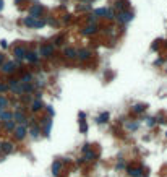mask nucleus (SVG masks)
<instances>
[{
    "instance_id": "nucleus-17",
    "label": "nucleus",
    "mask_w": 167,
    "mask_h": 177,
    "mask_svg": "<svg viewBox=\"0 0 167 177\" xmlns=\"http://www.w3.org/2000/svg\"><path fill=\"white\" fill-rule=\"evenodd\" d=\"M28 133L31 135V138H39V135H41V128L37 125H34V127H29V130H28Z\"/></svg>"
},
{
    "instance_id": "nucleus-28",
    "label": "nucleus",
    "mask_w": 167,
    "mask_h": 177,
    "mask_svg": "<svg viewBox=\"0 0 167 177\" xmlns=\"http://www.w3.org/2000/svg\"><path fill=\"white\" fill-rule=\"evenodd\" d=\"M80 132H81V133H86V132H88L86 120H80Z\"/></svg>"
},
{
    "instance_id": "nucleus-9",
    "label": "nucleus",
    "mask_w": 167,
    "mask_h": 177,
    "mask_svg": "<svg viewBox=\"0 0 167 177\" xmlns=\"http://www.w3.org/2000/svg\"><path fill=\"white\" fill-rule=\"evenodd\" d=\"M96 31H97V23H89L84 29L81 31V34L83 36H91V34H94Z\"/></svg>"
},
{
    "instance_id": "nucleus-20",
    "label": "nucleus",
    "mask_w": 167,
    "mask_h": 177,
    "mask_svg": "<svg viewBox=\"0 0 167 177\" xmlns=\"http://www.w3.org/2000/svg\"><path fill=\"white\" fill-rule=\"evenodd\" d=\"M8 106H10V101H8V98H5L3 94H0V107H2V109H7Z\"/></svg>"
},
{
    "instance_id": "nucleus-16",
    "label": "nucleus",
    "mask_w": 167,
    "mask_h": 177,
    "mask_svg": "<svg viewBox=\"0 0 167 177\" xmlns=\"http://www.w3.org/2000/svg\"><path fill=\"white\" fill-rule=\"evenodd\" d=\"M0 120L3 122H10V120H13V112H10V111H2V114H0Z\"/></svg>"
},
{
    "instance_id": "nucleus-35",
    "label": "nucleus",
    "mask_w": 167,
    "mask_h": 177,
    "mask_svg": "<svg viewBox=\"0 0 167 177\" xmlns=\"http://www.w3.org/2000/svg\"><path fill=\"white\" fill-rule=\"evenodd\" d=\"M47 107V112H49V117H52V116H54V107H52V106H46Z\"/></svg>"
},
{
    "instance_id": "nucleus-22",
    "label": "nucleus",
    "mask_w": 167,
    "mask_h": 177,
    "mask_svg": "<svg viewBox=\"0 0 167 177\" xmlns=\"http://www.w3.org/2000/svg\"><path fill=\"white\" fill-rule=\"evenodd\" d=\"M33 81H34V76L31 73H25L23 78H21V83H33Z\"/></svg>"
},
{
    "instance_id": "nucleus-39",
    "label": "nucleus",
    "mask_w": 167,
    "mask_h": 177,
    "mask_svg": "<svg viewBox=\"0 0 167 177\" xmlns=\"http://www.w3.org/2000/svg\"><path fill=\"white\" fill-rule=\"evenodd\" d=\"M21 2H23V0H15V3H21Z\"/></svg>"
},
{
    "instance_id": "nucleus-12",
    "label": "nucleus",
    "mask_w": 167,
    "mask_h": 177,
    "mask_svg": "<svg viewBox=\"0 0 167 177\" xmlns=\"http://www.w3.org/2000/svg\"><path fill=\"white\" fill-rule=\"evenodd\" d=\"M41 109H44V102H42V99H34V101L31 102V111L33 112H39Z\"/></svg>"
},
{
    "instance_id": "nucleus-27",
    "label": "nucleus",
    "mask_w": 167,
    "mask_h": 177,
    "mask_svg": "<svg viewBox=\"0 0 167 177\" xmlns=\"http://www.w3.org/2000/svg\"><path fill=\"white\" fill-rule=\"evenodd\" d=\"M125 127H127V130H136L138 124H136V122H127V124H125Z\"/></svg>"
},
{
    "instance_id": "nucleus-29",
    "label": "nucleus",
    "mask_w": 167,
    "mask_h": 177,
    "mask_svg": "<svg viewBox=\"0 0 167 177\" xmlns=\"http://www.w3.org/2000/svg\"><path fill=\"white\" fill-rule=\"evenodd\" d=\"M34 86H36V88H42V86H44V80H42L41 76H39V78H36V80H34Z\"/></svg>"
},
{
    "instance_id": "nucleus-4",
    "label": "nucleus",
    "mask_w": 167,
    "mask_h": 177,
    "mask_svg": "<svg viewBox=\"0 0 167 177\" xmlns=\"http://www.w3.org/2000/svg\"><path fill=\"white\" fill-rule=\"evenodd\" d=\"M41 125L44 127V135L49 137V135H51V128H52V125H54L52 117H46V119H42V120H41Z\"/></svg>"
},
{
    "instance_id": "nucleus-32",
    "label": "nucleus",
    "mask_w": 167,
    "mask_h": 177,
    "mask_svg": "<svg viewBox=\"0 0 167 177\" xmlns=\"http://www.w3.org/2000/svg\"><path fill=\"white\" fill-rule=\"evenodd\" d=\"M88 20H89V23H96V21H97V16L94 15V13H91V15L88 16Z\"/></svg>"
},
{
    "instance_id": "nucleus-15",
    "label": "nucleus",
    "mask_w": 167,
    "mask_h": 177,
    "mask_svg": "<svg viewBox=\"0 0 167 177\" xmlns=\"http://www.w3.org/2000/svg\"><path fill=\"white\" fill-rule=\"evenodd\" d=\"M109 11H110V8H107V7H102V8H96V10L92 11L96 16H104V18H107L109 16Z\"/></svg>"
},
{
    "instance_id": "nucleus-3",
    "label": "nucleus",
    "mask_w": 167,
    "mask_h": 177,
    "mask_svg": "<svg viewBox=\"0 0 167 177\" xmlns=\"http://www.w3.org/2000/svg\"><path fill=\"white\" fill-rule=\"evenodd\" d=\"M54 51H55V46H54V44H44V46L39 47L37 54H39V57H51L52 54H54Z\"/></svg>"
},
{
    "instance_id": "nucleus-8",
    "label": "nucleus",
    "mask_w": 167,
    "mask_h": 177,
    "mask_svg": "<svg viewBox=\"0 0 167 177\" xmlns=\"http://www.w3.org/2000/svg\"><path fill=\"white\" fill-rule=\"evenodd\" d=\"M16 70V63L15 62H5V63H3V65H2V71H3V73H8V75H10V73H13V71Z\"/></svg>"
},
{
    "instance_id": "nucleus-38",
    "label": "nucleus",
    "mask_w": 167,
    "mask_h": 177,
    "mask_svg": "<svg viewBox=\"0 0 167 177\" xmlns=\"http://www.w3.org/2000/svg\"><path fill=\"white\" fill-rule=\"evenodd\" d=\"M3 10V0H0V11Z\"/></svg>"
},
{
    "instance_id": "nucleus-10",
    "label": "nucleus",
    "mask_w": 167,
    "mask_h": 177,
    "mask_svg": "<svg viewBox=\"0 0 167 177\" xmlns=\"http://www.w3.org/2000/svg\"><path fill=\"white\" fill-rule=\"evenodd\" d=\"M26 62H29V63H37L39 62V54L37 52H26V57H25Z\"/></svg>"
},
{
    "instance_id": "nucleus-37",
    "label": "nucleus",
    "mask_w": 167,
    "mask_h": 177,
    "mask_svg": "<svg viewBox=\"0 0 167 177\" xmlns=\"http://www.w3.org/2000/svg\"><path fill=\"white\" fill-rule=\"evenodd\" d=\"M3 60H5V59H3V55H2V54H0V67H2V65H3V63H5V62H3Z\"/></svg>"
},
{
    "instance_id": "nucleus-13",
    "label": "nucleus",
    "mask_w": 167,
    "mask_h": 177,
    "mask_svg": "<svg viewBox=\"0 0 167 177\" xmlns=\"http://www.w3.org/2000/svg\"><path fill=\"white\" fill-rule=\"evenodd\" d=\"M91 55H92V52L88 51V49H80L78 51V59L80 60H88V59H91Z\"/></svg>"
},
{
    "instance_id": "nucleus-40",
    "label": "nucleus",
    "mask_w": 167,
    "mask_h": 177,
    "mask_svg": "<svg viewBox=\"0 0 167 177\" xmlns=\"http://www.w3.org/2000/svg\"><path fill=\"white\" fill-rule=\"evenodd\" d=\"M2 111H5V109H2V107H0V114H2Z\"/></svg>"
},
{
    "instance_id": "nucleus-18",
    "label": "nucleus",
    "mask_w": 167,
    "mask_h": 177,
    "mask_svg": "<svg viewBox=\"0 0 167 177\" xmlns=\"http://www.w3.org/2000/svg\"><path fill=\"white\" fill-rule=\"evenodd\" d=\"M13 143H10V142H5V143H2V151L5 153V154H10L11 151H13Z\"/></svg>"
},
{
    "instance_id": "nucleus-21",
    "label": "nucleus",
    "mask_w": 167,
    "mask_h": 177,
    "mask_svg": "<svg viewBox=\"0 0 167 177\" xmlns=\"http://www.w3.org/2000/svg\"><path fill=\"white\" fill-rule=\"evenodd\" d=\"M107 120H109V112H102L101 116L96 119L97 124H104V122H107Z\"/></svg>"
},
{
    "instance_id": "nucleus-33",
    "label": "nucleus",
    "mask_w": 167,
    "mask_h": 177,
    "mask_svg": "<svg viewBox=\"0 0 167 177\" xmlns=\"http://www.w3.org/2000/svg\"><path fill=\"white\" fill-rule=\"evenodd\" d=\"M146 124H148V125H149V127H152V125H154V124H156V119H152V117H149V119H148V120H146Z\"/></svg>"
},
{
    "instance_id": "nucleus-23",
    "label": "nucleus",
    "mask_w": 167,
    "mask_h": 177,
    "mask_svg": "<svg viewBox=\"0 0 167 177\" xmlns=\"http://www.w3.org/2000/svg\"><path fill=\"white\" fill-rule=\"evenodd\" d=\"M132 109H133V112L140 114V112H144V111H146V106H144V104H135Z\"/></svg>"
},
{
    "instance_id": "nucleus-19",
    "label": "nucleus",
    "mask_w": 167,
    "mask_h": 177,
    "mask_svg": "<svg viewBox=\"0 0 167 177\" xmlns=\"http://www.w3.org/2000/svg\"><path fill=\"white\" fill-rule=\"evenodd\" d=\"M60 169H62V162L60 161H55L54 164H52V174H54V176H59V174H60Z\"/></svg>"
},
{
    "instance_id": "nucleus-2",
    "label": "nucleus",
    "mask_w": 167,
    "mask_h": 177,
    "mask_svg": "<svg viewBox=\"0 0 167 177\" xmlns=\"http://www.w3.org/2000/svg\"><path fill=\"white\" fill-rule=\"evenodd\" d=\"M115 18H117V21H118V23H122V25H127V23H130V21L133 20V13H132V11H128V10L118 11Z\"/></svg>"
},
{
    "instance_id": "nucleus-26",
    "label": "nucleus",
    "mask_w": 167,
    "mask_h": 177,
    "mask_svg": "<svg viewBox=\"0 0 167 177\" xmlns=\"http://www.w3.org/2000/svg\"><path fill=\"white\" fill-rule=\"evenodd\" d=\"M94 158H96V154H94L92 151H86V153H84V158H83V159H84V161H92Z\"/></svg>"
},
{
    "instance_id": "nucleus-25",
    "label": "nucleus",
    "mask_w": 167,
    "mask_h": 177,
    "mask_svg": "<svg viewBox=\"0 0 167 177\" xmlns=\"http://www.w3.org/2000/svg\"><path fill=\"white\" fill-rule=\"evenodd\" d=\"M141 169H130V171H128V174H130V176L132 177H141Z\"/></svg>"
},
{
    "instance_id": "nucleus-30",
    "label": "nucleus",
    "mask_w": 167,
    "mask_h": 177,
    "mask_svg": "<svg viewBox=\"0 0 167 177\" xmlns=\"http://www.w3.org/2000/svg\"><path fill=\"white\" fill-rule=\"evenodd\" d=\"M21 99H23V102H33L34 99H33V96H29V94H23L21 96Z\"/></svg>"
},
{
    "instance_id": "nucleus-5",
    "label": "nucleus",
    "mask_w": 167,
    "mask_h": 177,
    "mask_svg": "<svg viewBox=\"0 0 167 177\" xmlns=\"http://www.w3.org/2000/svg\"><path fill=\"white\" fill-rule=\"evenodd\" d=\"M13 120L16 122V125H26V119L25 114H23V111H15L13 112Z\"/></svg>"
},
{
    "instance_id": "nucleus-14",
    "label": "nucleus",
    "mask_w": 167,
    "mask_h": 177,
    "mask_svg": "<svg viewBox=\"0 0 167 177\" xmlns=\"http://www.w3.org/2000/svg\"><path fill=\"white\" fill-rule=\"evenodd\" d=\"M41 11H42V7L41 5H33L29 7V16H34V18H39Z\"/></svg>"
},
{
    "instance_id": "nucleus-36",
    "label": "nucleus",
    "mask_w": 167,
    "mask_h": 177,
    "mask_svg": "<svg viewBox=\"0 0 167 177\" xmlns=\"http://www.w3.org/2000/svg\"><path fill=\"white\" fill-rule=\"evenodd\" d=\"M0 46H2V49H5L8 44H7V41H0Z\"/></svg>"
},
{
    "instance_id": "nucleus-1",
    "label": "nucleus",
    "mask_w": 167,
    "mask_h": 177,
    "mask_svg": "<svg viewBox=\"0 0 167 177\" xmlns=\"http://www.w3.org/2000/svg\"><path fill=\"white\" fill-rule=\"evenodd\" d=\"M25 25L29 26V28H44L46 21L44 20H37L34 16H26L25 18Z\"/></svg>"
},
{
    "instance_id": "nucleus-7",
    "label": "nucleus",
    "mask_w": 167,
    "mask_h": 177,
    "mask_svg": "<svg viewBox=\"0 0 167 177\" xmlns=\"http://www.w3.org/2000/svg\"><path fill=\"white\" fill-rule=\"evenodd\" d=\"M26 133H28V127L26 125H16L15 128V138L16 140H23L26 137Z\"/></svg>"
},
{
    "instance_id": "nucleus-6",
    "label": "nucleus",
    "mask_w": 167,
    "mask_h": 177,
    "mask_svg": "<svg viewBox=\"0 0 167 177\" xmlns=\"http://www.w3.org/2000/svg\"><path fill=\"white\" fill-rule=\"evenodd\" d=\"M26 47L23 46H16L15 49H13V55H15V59H18V60H25V57H26Z\"/></svg>"
},
{
    "instance_id": "nucleus-24",
    "label": "nucleus",
    "mask_w": 167,
    "mask_h": 177,
    "mask_svg": "<svg viewBox=\"0 0 167 177\" xmlns=\"http://www.w3.org/2000/svg\"><path fill=\"white\" fill-rule=\"evenodd\" d=\"M5 128H7V130H8V132H11V130L15 132V128H16V122H15V120L5 122Z\"/></svg>"
},
{
    "instance_id": "nucleus-11",
    "label": "nucleus",
    "mask_w": 167,
    "mask_h": 177,
    "mask_svg": "<svg viewBox=\"0 0 167 177\" xmlns=\"http://www.w3.org/2000/svg\"><path fill=\"white\" fill-rule=\"evenodd\" d=\"M63 55L67 59H75V57H78V49H75V47H65L63 49Z\"/></svg>"
},
{
    "instance_id": "nucleus-31",
    "label": "nucleus",
    "mask_w": 167,
    "mask_h": 177,
    "mask_svg": "<svg viewBox=\"0 0 167 177\" xmlns=\"http://www.w3.org/2000/svg\"><path fill=\"white\" fill-rule=\"evenodd\" d=\"M10 88H8V85H5V83H0V93H5L8 91Z\"/></svg>"
},
{
    "instance_id": "nucleus-34",
    "label": "nucleus",
    "mask_w": 167,
    "mask_h": 177,
    "mask_svg": "<svg viewBox=\"0 0 167 177\" xmlns=\"http://www.w3.org/2000/svg\"><path fill=\"white\" fill-rule=\"evenodd\" d=\"M60 44H63V36H60V37L55 39V46H60Z\"/></svg>"
}]
</instances>
